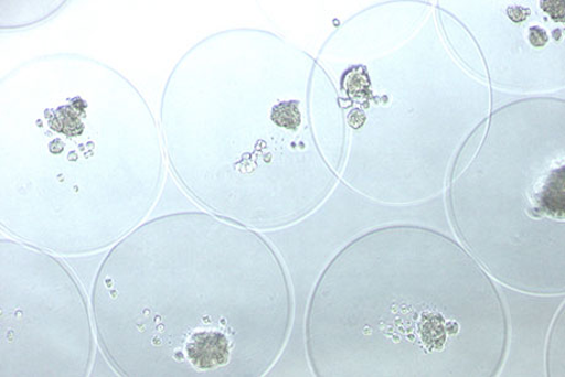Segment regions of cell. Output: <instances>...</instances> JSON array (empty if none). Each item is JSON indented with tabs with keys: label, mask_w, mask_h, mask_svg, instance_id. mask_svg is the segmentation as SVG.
Segmentation results:
<instances>
[{
	"label": "cell",
	"mask_w": 565,
	"mask_h": 377,
	"mask_svg": "<svg viewBox=\"0 0 565 377\" xmlns=\"http://www.w3.org/2000/svg\"><path fill=\"white\" fill-rule=\"evenodd\" d=\"M431 235L409 226L361 236L315 288L307 349L315 375L493 376L507 348L501 297L484 278L441 280Z\"/></svg>",
	"instance_id": "3"
},
{
	"label": "cell",
	"mask_w": 565,
	"mask_h": 377,
	"mask_svg": "<svg viewBox=\"0 0 565 377\" xmlns=\"http://www.w3.org/2000/svg\"><path fill=\"white\" fill-rule=\"evenodd\" d=\"M508 15L514 21V23H521L529 15V10L523 7H512L508 9Z\"/></svg>",
	"instance_id": "7"
},
{
	"label": "cell",
	"mask_w": 565,
	"mask_h": 377,
	"mask_svg": "<svg viewBox=\"0 0 565 377\" xmlns=\"http://www.w3.org/2000/svg\"><path fill=\"white\" fill-rule=\"evenodd\" d=\"M529 39H530L531 45L535 46V47H543L548 42L547 32L545 30H542L536 26L530 29Z\"/></svg>",
	"instance_id": "5"
},
{
	"label": "cell",
	"mask_w": 565,
	"mask_h": 377,
	"mask_svg": "<svg viewBox=\"0 0 565 377\" xmlns=\"http://www.w3.org/2000/svg\"><path fill=\"white\" fill-rule=\"evenodd\" d=\"M93 306L103 348L126 376L266 375L292 317L274 247L205 212L130 231L102 263Z\"/></svg>",
	"instance_id": "1"
},
{
	"label": "cell",
	"mask_w": 565,
	"mask_h": 377,
	"mask_svg": "<svg viewBox=\"0 0 565 377\" xmlns=\"http://www.w3.org/2000/svg\"><path fill=\"white\" fill-rule=\"evenodd\" d=\"M285 43L237 29L202 40L173 68L161 103L162 142L195 202L248 229L274 230L328 195L337 133L320 131L308 98L292 95Z\"/></svg>",
	"instance_id": "2"
},
{
	"label": "cell",
	"mask_w": 565,
	"mask_h": 377,
	"mask_svg": "<svg viewBox=\"0 0 565 377\" xmlns=\"http://www.w3.org/2000/svg\"><path fill=\"white\" fill-rule=\"evenodd\" d=\"M542 8L545 9L554 20L564 19V3L563 2H545L542 3Z\"/></svg>",
	"instance_id": "6"
},
{
	"label": "cell",
	"mask_w": 565,
	"mask_h": 377,
	"mask_svg": "<svg viewBox=\"0 0 565 377\" xmlns=\"http://www.w3.org/2000/svg\"><path fill=\"white\" fill-rule=\"evenodd\" d=\"M28 105L26 127L20 128L19 142H26L29 166L38 163L39 177L47 171V190L67 192V200H85L86 190H95L92 181L111 180L116 170V139L106 140L105 111H96L95 91H86L84 82L57 83V88L39 95ZM89 197V196H88ZM65 200V201H67Z\"/></svg>",
	"instance_id": "4"
}]
</instances>
